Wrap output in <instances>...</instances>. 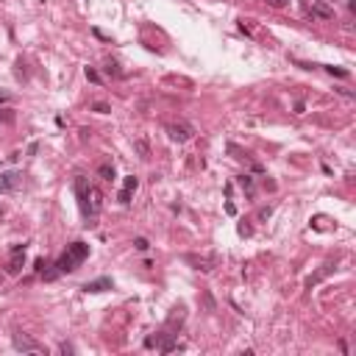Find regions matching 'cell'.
Returning <instances> with one entry per match:
<instances>
[{"instance_id":"obj_1","label":"cell","mask_w":356,"mask_h":356,"mask_svg":"<svg viewBox=\"0 0 356 356\" xmlns=\"http://www.w3.org/2000/svg\"><path fill=\"white\" fill-rule=\"evenodd\" d=\"M75 195H78V203H81V211L86 220H95L100 214V206H103V195L95 184H89L83 175L75 178Z\"/></svg>"},{"instance_id":"obj_2","label":"cell","mask_w":356,"mask_h":356,"mask_svg":"<svg viewBox=\"0 0 356 356\" xmlns=\"http://www.w3.org/2000/svg\"><path fill=\"white\" fill-rule=\"evenodd\" d=\"M86 256H89V245L86 242H72V245H67V250L61 253V259L56 261V267H59V273H72V270H78V267L83 264Z\"/></svg>"},{"instance_id":"obj_3","label":"cell","mask_w":356,"mask_h":356,"mask_svg":"<svg viewBox=\"0 0 356 356\" xmlns=\"http://www.w3.org/2000/svg\"><path fill=\"white\" fill-rule=\"evenodd\" d=\"M184 261L192 264L195 270H200V273H211V270L220 267V256L217 253H184Z\"/></svg>"},{"instance_id":"obj_4","label":"cell","mask_w":356,"mask_h":356,"mask_svg":"<svg viewBox=\"0 0 356 356\" xmlns=\"http://www.w3.org/2000/svg\"><path fill=\"white\" fill-rule=\"evenodd\" d=\"M164 131H167V137L172 139V142H189V139L195 137V125L192 122H187V120H175V122H167L164 125Z\"/></svg>"},{"instance_id":"obj_5","label":"cell","mask_w":356,"mask_h":356,"mask_svg":"<svg viewBox=\"0 0 356 356\" xmlns=\"http://www.w3.org/2000/svg\"><path fill=\"white\" fill-rule=\"evenodd\" d=\"M11 342H14V348L22 350V353H48V348H45L42 342H36L33 337H28V334H22V331L11 334Z\"/></svg>"},{"instance_id":"obj_6","label":"cell","mask_w":356,"mask_h":356,"mask_svg":"<svg viewBox=\"0 0 356 356\" xmlns=\"http://www.w3.org/2000/svg\"><path fill=\"white\" fill-rule=\"evenodd\" d=\"M20 187H22L20 172H3V175H0V189H3V192H14V189H20Z\"/></svg>"},{"instance_id":"obj_7","label":"cell","mask_w":356,"mask_h":356,"mask_svg":"<svg viewBox=\"0 0 356 356\" xmlns=\"http://www.w3.org/2000/svg\"><path fill=\"white\" fill-rule=\"evenodd\" d=\"M312 17H320V20H334V6H328L326 0H317L312 6Z\"/></svg>"},{"instance_id":"obj_8","label":"cell","mask_w":356,"mask_h":356,"mask_svg":"<svg viewBox=\"0 0 356 356\" xmlns=\"http://www.w3.org/2000/svg\"><path fill=\"white\" fill-rule=\"evenodd\" d=\"M22 264H25V248L11 250V259H9V267H6V270H9V273H20Z\"/></svg>"},{"instance_id":"obj_9","label":"cell","mask_w":356,"mask_h":356,"mask_svg":"<svg viewBox=\"0 0 356 356\" xmlns=\"http://www.w3.org/2000/svg\"><path fill=\"white\" fill-rule=\"evenodd\" d=\"M106 289H111V278H106V276L83 284V292H106Z\"/></svg>"},{"instance_id":"obj_10","label":"cell","mask_w":356,"mask_h":356,"mask_svg":"<svg viewBox=\"0 0 356 356\" xmlns=\"http://www.w3.org/2000/svg\"><path fill=\"white\" fill-rule=\"evenodd\" d=\"M134 153H137L142 161L150 159V142H148V137H137V139H134Z\"/></svg>"},{"instance_id":"obj_11","label":"cell","mask_w":356,"mask_h":356,"mask_svg":"<svg viewBox=\"0 0 356 356\" xmlns=\"http://www.w3.org/2000/svg\"><path fill=\"white\" fill-rule=\"evenodd\" d=\"M331 270H334V264H331V261H328V264H323L320 270L315 273V276H309V278H306V287L312 289V287H315V284H320V281H323V278H326V276H328V273H331Z\"/></svg>"},{"instance_id":"obj_12","label":"cell","mask_w":356,"mask_h":356,"mask_svg":"<svg viewBox=\"0 0 356 356\" xmlns=\"http://www.w3.org/2000/svg\"><path fill=\"white\" fill-rule=\"evenodd\" d=\"M164 86H184V89H192L195 83L184 75H164Z\"/></svg>"},{"instance_id":"obj_13","label":"cell","mask_w":356,"mask_h":356,"mask_svg":"<svg viewBox=\"0 0 356 356\" xmlns=\"http://www.w3.org/2000/svg\"><path fill=\"white\" fill-rule=\"evenodd\" d=\"M184 317H187V312H184V306H175V309L170 312V317H167V328H175L184 323Z\"/></svg>"},{"instance_id":"obj_14","label":"cell","mask_w":356,"mask_h":356,"mask_svg":"<svg viewBox=\"0 0 356 356\" xmlns=\"http://www.w3.org/2000/svg\"><path fill=\"white\" fill-rule=\"evenodd\" d=\"M98 175L103 178V181H114V164H109V161H103V164L98 167Z\"/></svg>"},{"instance_id":"obj_15","label":"cell","mask_w":356,"mask_h":356,"mask_svg":"<svg viewBox=\"0 0 356 356\" xmlns=\"http://www.w3.org/2000/svg\"><path fill=\"white\" fill-rule=\"evenodd\" d=\"M200 300H203V309L206 312H217V303H214V298H211L209 289H203V292H200Z\"/></svg>"},{"instance_id":"obj_16","label":"cell","mask_w":356,"mask_h":356,"mask_svg":"<svg viewBox=\"0 0 356 356\" xmlns=\"http://www.w3.org/2000/svg\"><path fill=\"white\" fill-rule=\"evenodd\" d=\"M164 337H167L164 331H161V334H156V337H145V348H159V345L164 342Z\"/></svg>"},{"instance_id":"obj_17","label":"cell","mask_w":356,"mask_h":356,"mask_svg":"<svg viewBox=\"0 0 356 356\" xmlns=\"http://www.w3.org/2000/svg\"><path fill=\"white\" fill-rule=\"evenodd\" d=\"M89 109H92V111H98V114H109V111H111V106H109V103H103V100H95V103H89Z\"/></svg>"},{"instance_id":"obj_18","label":"cell","mask_w":356,"mask_h":356,"mask_svg":"<svg viewBox=\"0 0 356 356\" xmlns=\"http://www.w3.org/2000/svg\"><path fill=\"white\" fill-rule=\"evenodd\" d=\"M106 75H114V78H122V70L117 67V61H106Z\"/></svg>"},{"instance_id":"obj_19","label":"cell","mask_w":356,"mask_h":356,"mask_svg":"<svg viewBox=\"0 0 356 356\" xmlns=\"http://www.w3.org/2000/svg\"><path fill=\"white\" fill-rule=\"evenodd\" d=\"M137 187H139V178L137 175H128L125 181H122V189H131V192H134Z\"/></svg>"},{"instance_id":"obj_20","label":"cell","mask_w":356,"mask_h":356,"mask_svg":"<svg viewBox=\"0 0 356 356\" xmlns=\"http://www.w3.org/2000/svg\"><path fill=\"white\" fill-rule=\"evenodd\" d=\"M131 195H134L131 189H120V195H117V198H120L122 206H128V203H131Z\"/></svg>"},{"instance_id":"obj_21","label":"cell","mask_w":356,"mask_h":356,"mask_svg":"<svg viewBox=\"0 0 356 356\" xmlns=\"http://www.w3.org/2000/svg\"><path fill=\"white\" fill-rule=\"evenodd\" d=\"M239 187H242L245 192H250V189H253V181H250V175H239Z\"/></svg>"},{"instance_id":"obj_22","label":"cell","mask_w":356,"mask_h":356,"mask_svg":"<svg viewBox=\"0 0 356 356\" xmlns=\"http://www.w3.org/2000/svg\"><path fill=\"white\" fill-rule=\"evenodd\" d=\"M11 120H14V111H9V109L0 111V125H3V122H11Z\"/></svg>"},{"instance_id":"obj_23","label":"cell","mask_w":356,"mask_h":356,"mask_svg":"<svg viewBox=\"0 0 356 356\" xmlns=\"http://www.w3.org/2000/svg\"><path fill=\"white\" fill-rule=\"evenodd\" d=\"M331 75H339V78H348V70H342V67H326Z\"/></svg>"},{"instance_id":"obj_24","label":"cell","mask_w":356,"mask_h":356,"mask_svg":"<svg viewBox=\"0 0 356 356\" xmlns=\"http://www.w3.org/2000/svg\"><path fill=\"white\" fill-rule=\"evenodd\" d=\"M86 78H89V81H92V83H100V75H98V72L92 70V67H86Z\"/></svg>"},{"instance_id":"obj_25","label":"cell","mask_w":356,"mask_h":356,"mask_svg":"<svg viewBox=\"0 0 356 356\" xmlns=\"http://www.w3.org/2000/svg\"><path fill=\"white\" fill-rule=\"evenodd\" d=\"M134 248H137V250H148V239H142V237L134 239Z\"/></svg>"},{"instance_id":"obj_26","label":"cell","mask_w":356,"mask_h":356,"mask_svg":"<svg viewBox=\"0 0 356 356\" xmlns=\"http://www.w3.org/2000/svg\"><path fill=\"white\" fill-rule=\"evenodd\" d=\"M59 350H61V353H75V348H72L70 342H61V345H59Z\"/></svg>"},{"instance_id":"obj_27","label":"cell","mask_w":356,"mask_h":356,"mask_svg":"<svg viewBox=\"0 0 356 356\" xmlns=\"http://www.w3.org/2000/svg\"><path fill=\"white\" fill-rule=\"evenodd\" d=\"M267 217H270V206H267V209H259V220H267Z\"/></svg>"},{"instance_id":"obj_28","label":"cell","mask_w":356,"mask_h":356,"mask_svg":"<svg viewBox=\"0 0 356 356\" xmlns=\"http://www.w3.org/2000/svg\"><path fill=\"white\" fill-rule=\"evenodd\" d=\"M89 137H92V131H89V128H81V139H83V142H86Z\"/></svg>"},{"instance_id":"obj_29","label":"cell","mask_w":356,"mask_h":356,"mask_svg":"<svg viewBox=\"0 0 356 356\" xmlns=\"http://www.w3.org/2000/svg\"><path fill=\"white\" fill-rule=\"evenodd\" d=\"M239 234H242V237H248V234H250V226H245V223H242V226H239Z\"/></svg>"},{"instance_id":"obj_30","label":"cell","mask_w":356,"mask_h":356,"mask_svg":"<svg viewBox=\"0 0 356 356\" xmlns=\"http://www.w3.org/2000/svg\"><path fill=\"white\" fill-rule=\"evenodd\" d=\"M270 3H273V6H284V0H270Z\"/></svg>"},{"instance_id":"obj_31","label":"cell","mask_w":356,"mask_h":356,"mask_svg":"<svg viewBox=\"0 0 356 356\" xmlns=\"http://www.w3.org/2000/svg\"><path fill=\"white\" fill-rule=\"evenodd\" d=\"M0 281H3V276H0Z\"/></svg>"}]
</instances>
